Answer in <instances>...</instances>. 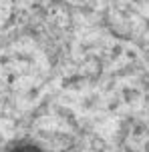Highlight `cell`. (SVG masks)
<instances>
[{
  "label": "cell",
  "mask_w": 149,
  "mask_h": 152,
  "mask_svg": "<svg viewBox=\"0 0 149 152\" xmlns=\"http://www.w3.org/2000/svg\"><path fill=\"white\" fill-rule=\"evenodd\" d=\"M8 152H42V150H39L36 146H30V144H20V146H14Z\"/></svg>",
  "instance_id": "1"
}]
</instances>
